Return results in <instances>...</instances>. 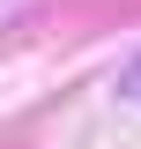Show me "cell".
Instances as JSON below:
<instances>
[{
    "label": "cell",
    "instance_id": "6da1fadb",
    "mask_svg": "<svg viewBox=\"0 0 141 149\" xmlns=\"http://www.w3.org/2000/svg\"><path fill=\"white\" fill-rule=\"evenodd\" d=\"M119 97H126V104H141V60H126V67H119Z\"/></svg>",
    "mask_w": 141,
    "mask_h": 149
}]
</instances>
